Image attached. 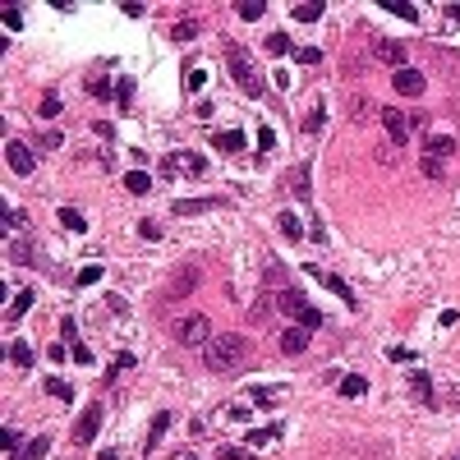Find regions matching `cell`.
Returning a JSON list of instances; mask_svg holds the SVG:
<instances>
[{
    "mask_svg": "<svg viewBox=\"0 0 460 460\" xmlns=\"http://www.w3.org/2000/svg\"><path fill=\"white\" fill-rule=\"evenodd\" d=\"M244 359H249V340H244L240 331H221V336H212L208 345H203V364H208L212 373H235Z\"/></svg>",
    "mask_w": 460,
    "mask_h": 460,
    "instance_id": "6da1fadb",
    "label": "cell"
},
{
    "mask_svg": "<svg viewBox=\"0 0 460 460\" xmlns=\"http://www.w3.org/2000/svg\"><path fill=\"white\" fill-rule=\"evenodd\" d=\"M226 60H230V74H235V83H240V88L249 92V97H258V69H253L249 51L230 42V46H226Z\"/></svg>",
    "mask_w": 460,
    "mask_h": 460,
    "instance_id": "7a4b0ae2",
    "label": "cell"
},
{
    "mask_svg": "<svg viewBox=\"0 0 460 460\" xmlns=\"http://www.w3.org/2000/svg\"><path fill=\"white\" fill-rule=\"evenodd\" d=\"M175 340H180V345H208V340H212L208 313H189V318H180L175 322Z\"/></svg>",
    "mask_w": 460,
    "mask_h": 460,
    "instance_id": "3957f363",
    "label": "cell"
},
{
    "mask_svg": "<svg viewBox=\"0 0 460 460\" xmlns=\"http://www.w3.org/2000/svg\"><path fill=\"white\" fill-rule=\"evenodd\" d=\"M97 428H101V405L92 401V405L78 415V424H74V442H78V447H88V442L97 438Z\"/></svg>",
    "mask_w": 460,
    "mask_h": 460,
    "instance_id": "277c9868",
    "label": "cell"
},
{
    "mask_svg": "<svg viewBox=\"0 0 460 460\" xmlns=\"http://www.w3.org/2000/svg\"><path fill=\"white\" fill-rule=\"evenodd\" d=\"M5 161H10V171L14 175H33V148L28 143H19V138H10V148H5Z\"/></svg>",
    "mask_w": 460,
    "mask_h": 460,
    "instance_id": "5b68a950",
    "label": "cell"
},
{
    "mask_svg": "<svg viewBox=\"0 0 460 460\" xmlns=\"http://www.w3.org/2000/svg\"><path fill=\"white\" fill-rule=\"evenodd\" d=\"M373 55H378V60H382V65H391V69H410L405 65V46L401 42H391V37H382V42H373Z\"/></svg>",
    "mask_w": 460,
    "mask_h": 460,
    "instance_id": "8992f818",
    "label": "cell"
},
{
    "mask_svg": "<svg viewBox=\"0 0 460 460\" xmlns=\"http://www.w3.org/2000/svg\"><path fill=\"white\" fill-rule=\"evenodd\" d=\"M382 124H387V138H391V143H410V129H415V124L405 120V110L387 106L382 110Z\"/></svg>",
    "mask_w": 460,
    "mask_h": 460,
    "instance_id": "52a82bcc",
    "label": "cell"
},
{
    "mask_svg": "<svg viewBox=\"0 0 460 460\" xmlns=\"http://www.w3.org/2000/svg\"><path fill=\"white\" fill-rule=\"evenodd\" d=\"M391 88L401 92V97H424V74H419V69H396V78H391Z\"/></svg>",
    "mask_w": 460,
    "mask_h": 460,
    "instance_id": "ba28073f",
    "label": "cell"
},
{
    "mask_svg": "<svg viewBox=\"0 0 460 460\" xmlns=\"http://www.w3.org/2000/svg\"><path fill=\"white\" fill-rule=\"evenodd\" d=\"M308 276H318V281L327 285V290H331L336 299H345V304H354V290H350L345 281H340V276H331V272H318V267H308Z\"/></svg>",
    "mask_w": 460,
    "mask_h": 460,
    "instance_id": "9c48e42d",
    "label": "cell"
},
{
    "mask_svg": "<svg viewBox=\"0 0 460 460\" xmlns=\"http://www.w3.org/2000/svg\"><path fill=\"white\" fill-rule=\"evenodd\" d=\"M212 208H221V198H180L175 217H198V212H212Z\"/></svg>",
    "mask_w": 460,
    "mask_h": 460,
    "instance_id": "30bf717a",
    "label": "cell"
},
{
    "mask_svg": "<svg viewBox=\"0 0 460 460\" xmlns=\"http://www.w3.org/2000/svg\"><path fill=\"white\" fill-rule=\"evenodd\" d=\"M281 350H285V354H304V350H308V327L281 331Z\"/></svg>",
    "mask_w": 460,
    "mask_h": 460,
    "instance_id": "8fae6325",
    "label": "cell"
},
{
    "mask_svg": "<svg viewBox=\"0 0 460 460\" xmlns=\"http://www.w3.org/2000/svg\"><path fill=\"white\" fill-rule=\"evenodd\" d=\"M33 299H37V290H19L14 295V304H10V313H5V322H19L28 308H33Z\"/></svg>",
    "mask_w": 460,
    "mask_h": 460,
    "instance_id": "7c38bea8",
    "label": "cell"
},
{
    "mask_svg": "<svg viewBox=\"0 0 460 460\" xmlns=\"http://www.w3.org/2000/svg\"><path fill=\"white\" fill-rule=\"evenodd\" d=\"M46 451H51V438H46V433H42V438H33V442H23V451H19V460H42V456H46Z\"/></svg>",
    "mask_w": 460,
    "mask_h": 460,
    "instance_id": "4fadbf2b",
    "label": "cell"
},
{
    "mask_svg": "<svg viewBox=\"0 0 460 460\" xmlns=\"http://www.w3.org/2000/svg\"><path fill=\"white\" fill-rule=\"evenodd\" d=\"M276 438H281V428L267 424V428H253L249 438H244V447H267V442H276Z\"/></svg>",
    "mask_w": 460,
    "mask_h": 460,
    "instance_id": "5bb4252c",
    "label": "cell"
},
{
    "mask_svg": "<svg viewBox=\"0 0 460 460\" xmlns=\"http://www.w3.org/2000/svg\"><path fill=\"white\" fill-rule=\"evenodd\" d=\"M364 391H368V382H364L359 373H350V378H340V396H345V401H359Z\"/></svg>",
    "mask_w": 460,
    "mask_h": 460,
    "instance_id": "9a60e30c",
    "label": "cell"
},
{
    "mask_svg": "<svg viewBox=\"0 0 460 460\" xmlns=\"http://www.w3.org/2000/svg\"><path fill=\"white\" fill-rule=\"evenodd\" d=\"M290 19H295V23H318L322 5H318V0H313V5H290Z\"/></svg>",
    "mask_w": 460,
    "mask_h": 460,
    "instance_id": "2e32d148",
    "label": "cell"
},
{
    "mask_svg": "<svg viewBox=\"0 0 460 460\" xmlns=\"http://www.w3.org/2000/svg\"><path fill=\"white\" fill-rule=\"evenodd\" d=\"M212 143H217L221 152H240V148H244V134L240 129H226V134H217Z\"/></svg>",
    "mask_w": 460,
    "mask_h": 460,
    "instance_id": "e0dca14e",
    "label": "cell"
},
{
    "mask_svg": "<svg viewBox=\"0 0 460 460\" xmlns=\"http://www.w3.org/2000/svg\"><path fill=\"white\" fill-rule=\"evenodd\" d=\"M55 221L69 226V230H88V221H83V212H78V208H60V212H55Z\"/></svg>",
    "mask_w": 460,
    "mask_h": 460,
    "instance_id": "ac0fdd59",
    "label": "cell"
},
{
    "mask_svg": "<svg viewBox=\"0 0 460 460\" xmlns=\"http://www.w3.org/2000/svg\"><path fill=\"white\" fill-rule=\"evenodd\" d=\"M124 189H129V194H148L152 180H148V171H129V175H124Z\"/></svg>",
    "mask_w": 460,
    "mask_h": 460,
    "instance_id": "d6986e66",
    "label": "cell"
},
{
    "mask_svg": "<svg viewBox=\"0 0 460 460\" xmlns=\"http://www.w3.org/2000/svg\"><path fill=\"white\" fill-rule=\"evenodd\" d=\"M194 281H198V272H194V267L175 272V285H171V295H189V290H194Z\"/></svg>",
    "mask_w": 460,
    "mask_h": 460,
    "instance_id": "ffe728a7",
    "label": "cell"
},
{
    "mask_svg": "<svg viewBox=\"0 0 460 460\" xmlns=\"http://www.w3.org/2000/svg\"><path fill=\"white\" fill-rule=\"evenodd\" d=\"M166 428H171V415H157V419H152V428H148V451H152L157 442L166 438Z\"/></svg>",
    "mask_w": 460,
    "mask_h": 460,
    "instance_id": "44dd1931",
    "label": "cell"
},
{
    "mask_svg": "<svg viewBox=\"0 0 460 460\" xmlns=\"http://www.w3.org/2000/svg\"><path fill=\"white\" fill-rule=\"evenodd\" d=\"M290 189L308 203V166H295V171H290Z\"/></svg>",
    "mask_w": 460,
    "mask_h": 460,
    "instance_id": "7402d4cb",
    "label": "cell"
},
{
    "mask_svg": "<svg viewBox=\"0 0 460 460\" xmlns=\"http://www.w3.org/2000/svg\"><path fill=\"white\" fill-rule=\"evenodd\" d=\"M235 14H240V19H263L267 5H263V0H240V5H235Z\"/></svg>",
    "mask_w": 460,
    "mask_h": 460,
    "instance_id": "603a6c76",
    "label": "cell"
},
{
    "mask_svg": "<svg viewBox=\"0 0 460 460\" xmlns=\"http://www.w3.org/2000/svg\"><path fill=\"white\" fill-rule=\"evenodd\" d=\"M281 230L290 235V240H304V221H299L295 212H281Z\"/></svg>",
    "mask_w": 460,
    "mask_h": 460,
    "instance_id": "cb8c5ba5",
    "label": "cell"
},
{
    "mask_svg": "<svg viewBox=\"0 0 460 460\" xmlns=\"http://www.w3.org/2000/svg\"><path fill=\"white\" fill-rule=\"evenodd\" d=\"M451 148H456V138H447V134H433L428 138V157H447Z\"/></svg>",
    "mask_w": 460,
    "mask_h": 460,
    "instance_id": "d4e9b609",
    "label": "cell"
},
{
    "mask_svg": "<svg viewBox=\"0 0 460 460\" xmlns=\"http://www.w3.org/2000/svg\"><path fill=\"white\" fill-rule=\"evenodd\" d=\"M10 359L19 364V368H33V345H23V340H14V345H10Z\"/></svg>",
    "mask_w": 460,
    "mask_h": 460,
    "instance_id": "484cf974",
    "label": "cell"
},
{
    "mask_svg": "<svg viewBox=\"0 0 460 460\" xmlns=\"http://www.w3.org/2000/svg\"><path fill=\"white\" fill-rule=\"evenodd\" d=\"M276 304H281L285 313H299V308H304V295H299V290H281V295H276Z\"/></svg>",
    "mask_w": 460,
    "mask_h": 460,
    "instance_id": "4316f807",
    "label": "cell"
},
{
    "mask_svg": "<svg viewBox=\"0 0 460 460\" xmlns=\"http://www.w3.org/2000/svg\"><path fill=\"white\" fill-rule=\"evenodd\" d=\"M10 258H14V263H33V244H28V240H14L10 244Z\"/></svg>",
    "mask_w": 460,
    "mask_h": 460,
    "instance_id": "83f0119b",
    "label": "cell"
},
{
    "mask_svg": "<svg viewBox=\"0 0 460 460\" xmlns=\"http://www.w3.org/2000/svg\"><path fill=\"white\" fill-rule=\"evenodd\" d=\"M295 318H299V327H308V331H313V327H322V313H318V308H299V313H295Z\"/></svg>",
    "mask_w": 460,
    "mask_h": 460,
    "instance_id": "f1b7e54d",
    "label": "cell"
},
{
    "mask_svg": "<svg viewBox=\"0 0 460 460\" xmlns=\"http://www.w3.org/2000/svg\"><path fill=\"white\" fill-rule=\"evenodd\" d=\"M387 10H391L396 19H405V23H415V19H419V10H415V5H401V0H387Z\"/></svg>",
    "mask_w": 460,
    "mask_h": 460,
    "instance_id": "f546056e",
    "label": "cell"
},
{
    "mask_svg": "<svg viewBox=\"0 0 460 460\" xmlns=\"http://www.w3.org/2000/svg\"><path fill=\"white\" fill-rule=\"evenodd\" d=\"M267 51H272V55H290V37H285V33H272V37H267Z\"/></svg>",
    "mask_w": 460,
    "mask_h": 460,
    "instance_id": "4dcf8cb0",
    "label": "cell"
},
{
    "mask_svg": "<svg viewBox=\"0 0 460 460\" xmlns=\"http://www.w3.org/2000/svg\"><path fill=\"white\" fill-rule=\"evenodd\" d=\"M272 318V304L267 299H253V308H249V322H267Z\"/></svg>",
    "mask_w": 460,
    "mask_h": 460,
    "instance_id": "1f68e13d",
    "label": "cell"
},
{
    "mask_svg": "<svg viewBox=\"0 0 460 460\" xmlns=\"http://www.w3.org/2000/svg\"><path fill=\"white\" fill-rule=\"evenodd\" d=\"M46 391H51L55 401H74V391H69V387L60 382V378H46Z\"/></svg>",
    "mask_w": 460,
    "mask_h": 460,
    "instance_id": "d6a6232c",
    "label": "cell"
},
{
    "mask_svg": "<svg viewBox=\"0 0 460 460\" xmlns=\"http://www.w3.org/2000/svg\"><path fill=\"white\" fill-rule=\"evenodd\" d=\"M322 120H327L322 106H313V110H308V120H304V134H322Z\"/></svg>",
    "mask_w": 460,
    "mask_h": 460,
    "instance_id": "836d02e7",
    "label": "cell"
},
{
    "mask_svg": "<svg viewBox=\"0 0 460 460\" xmlns=\"http://www.w3.org/2000/svg\"><path fill=\"white\" fill-rule=\"evenodd\" d=\"M410 387H415V396H424V401H433V382H428L424 373H415V378H410Z\"/></svg>",
    "mask_w": 460,
    "mask_h": 460,
    "instance_id": "e575fe53",
    "label": "cell"
},
{
    "mask_svg": "<svg viewBox=\"0 0 460 460\" xmlns=\"http://www.w3.org/2000/svg\"><path fill=\"white\" fill-rule=\"evenodd\" d=\"M295 60H299V65H318V60H322V51H318V46H299V51H295Z\"/></svg>",
    "mask_w": 460,
    "mask_h": 460,
    "instance_id": "d590c367",
    "label": "cell"
},
{
    "mask_svg": "<svg viewBox=\"0 0 460 460\" xmlns=\"http://www.w3.org/2000/svg\"><path fill=\"white\" fill-rule=\"evenodd\" d=\"M221 460H253V447H221Z\"/></svg>",
    "mask_w": 460,
    "mask_h": 460,
    "instance_id": "8d00e7d4",
    "label": "cell"
},
{
    "mask_svg": "<svg viewBox=\"0 0 460 460\" xmlns=\"http://www.w3.org/2000/svg\"><path fill=\"white\" fill-rule=\"evenodd\" d=\"M194 33H198V23H189V19L171 28V37H175V42H189V37H194Z\"/></svg>",
    "mask_w": 460,
    "mask_h": 460,
    "instance_id": "74e56055",
    "label": "cell"
},
{
    "mask_svg": "<svg viewBox=\"0 0 460 460\" xmlns=\"http://www.w3.org/2000/svg\"><path fill=\"white\" fill-rule=\"evenodd\" d=\"M419 166H424V175H428V180H442V157H424Z\"/></svg>",
    "mask_w": 460,
    "mask_h": 460,
    "instance_id": "f35d334b",
    "label": "cell"
},
{
    "mask_svg": "<svg viewBox=\"0 0 460 460\" xmlns=\"http://www.w3.org/2000/svg\"><path fill=\"white\" fill-rule=\"evenodd\" d=\"M42 120H55V115H60V97H42Z\"/></svg>",
    "mask_w": 460,
    "mask_h": 460,
    "instance_id": "ab89813d",
    "label": "cell"
},
{
    "mask_svg": "<svg viewBox=\"0 0 460 460\" xmlns=\"http://www.w3.org/2000/svg\"><path fill=\"white\" fill-rule=\"evenodd\" d=\"M0 19H5V28H10V33H19V28H23V14L14 10V5H10V10H5V14H0Z\"/></svg>",
    "mask_w": 460,
    "mask_h": 460,
    "instance_id": "60d3db41",
    "label": "cell"
},
{
    "mask_svg": "<svg viewBox=\"0 0 460 460\" xmlns=\"http://www.w3.org/2000/svg\"><path fill=\"white\" fill-rule=\"evenodd\" d=\"M60 143H65V134H60V129H46V134H42V148H46V152H55Z\"/></svg>",
    "mask_w": 460,
    "mask_h": 460,
    "instance_id": "b9f144b4",
    "label": "cell"
},
{
    "mask_svg": "<svg viewBox=\"0 0 460 460\" xmlns=\"http://www.w3.org/2000/svg\"><path fill=\"white\" fill-rule=\"evenodd\" d=\"M5 451H10L14 460H19V451H23V442H19V433H14V428H5Z\"/></svg>",
    "mask_w": 460,
    "mask_h": 460,
    "instance_id": "7bdbcfd3",
    "label": "cell"
},
{
    "mask_svg": "<svg viewBox=\"0 0 460 460\" xmlns=\"http://www.w3.org/2000/svg\"><path fill=\"white\" fill-rule=\"evenodd\" d=\"M180 166H189V157H175V152H171V157H166V161H161V171H166V175H175Z\"/></svg>",
    "mask_w": 460,
    "mask_h": 460,
    "instance_id": "ee69618b",
    "label": "cell"
},
{
    "mask_svg": "<svg viewBox=\"0 0 460 460\" xmlns=\"http://www.w3.org/2000/svg\"><path fill=\"white\" fill-rule=\"evenodd\" d=\"M92 97H97V101H110L115 92H110V83H106V78H97V83H92Z\"/></svg>",
    "mask_w": 460,
    "mask_h": 460,
    "instance_id": "f6af8a7d",
    "label": "cell"
},
{
    "mask_svg": "<svg viewBox=\"0 0 460 460\" xmlns=\"http://www.w3.org/2000/svg\"><path fill=\"white\" fill-rule=\"evenodd\" d=\"M134 97V78H120V83H115V101H129Z\"/></svg>",
    "mask_w": 460,
    "mask_h": 460,
    "instance_id": "bcb514c9",
    "label": "cell"
},
{
    "mask_svg": "<svg viewBox=\"0 0 460 460\" xmlns=\"http://www.w3.org/2000/svg\"><path fill=\"white\" fill-rule=\"evenodd\" d=\"M97 276H101V267H83V272H78L74 281H78V285H92V281H97Z\"/></svg>",
    "mask_w": 460,
    "mask_h": 460,
    "instance_id": "7dc6e473",
    "label": "cell"
},
{
    "mask_svg": "<svg viewBox=\"0 0 460 460\" xmlns=\"http://www.w3.org/2000/svg\"><path fill=\"white\" fill-rule=\"evenodd\" d=\"M138 235H143V240H157V235H161V226H157V221H143Z\"/></svg>",
    "mask_w": 460,
    "mask_h": 460,
    "instance_id": "c3c4849f",
    "label": "cell"
},
{
    "mask_svg": "<svg viewBox=\"0 0 460 460\" xmlns=\"http://www.w3.org/2000/svg\"><path fill=\"white\" fill-rule=\"evenodd\" d=\"M387 359H391V364H405L410 350H405V345H391V350H387Z\"/></svg>",
    "mask_w": 460,
    "mask_h": 460,
    "instance_id": "681fc988",
    "label": "cell"
},
{
    "mask_svg": "<svg viewBox=\"0 0 460 460\" xmlns=\"http://www.w3.org/2000/svg\"><path fill=\"white\" fill-rule=\"evenodd\" d=\"M65 354H69L65 345H51V350H46V359H51V364H65Z\"/></svg>",
    "mask_w": 460,
    "mask_h": 460,
    "instance_id": "f907efd6",
    "label": "cell"
},
{
    "mask_svg": "<svg viewBox=\"0 0 460 460\" xmlns=\"http://www.w3.org/2000/svg\"><path fill=\"white\" fill-rule=\"evenodd\" d=\"M23 221H28V217H23V208H10V230H19Z\"/></svg>",
    "mask_w": 460,
    "mask_h": 460,
    "instance_id": "816d5d0a",
    "label": "cell"
},
{
    "mask_svg": "<svg viewBox=\"0 0 460 460\" xmlns=\"http://www.w3.org/2000/svg\"><path fill=\"white\" fill-rule=\"evenodd\" d=\"M447 19H451V23H460V5H447Z\"/></svg>",
    "mask_w": 460,
    "mask_h": 460,
    "instance_id": "f5cc1de1",
    "label": "cell"
},
{
    "mask_svg": "<svg viewBox=\"0 0 460 460\" xmlns=\"http://www.w3.org/2000/svg\"><path fill=\"white\" fill-rule=\"evenodd\" d=\"M180 460H194V456H180Z\"/></svg>",
    "mask_w": 460,
    "mask_h": 460,
    "instance_id": "db71d44e",
    "label": "cell"
}]
</instances>
